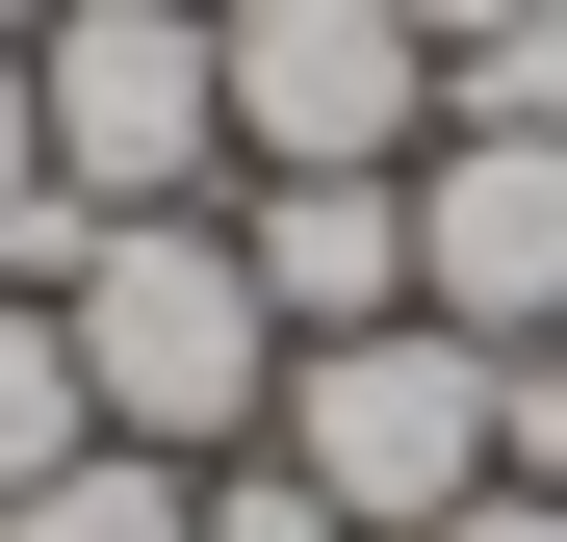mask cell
Returning a JSON list of instances; mask_svg holds the SVG:
<instances>
[{"mask_svg": "<svg viewBox=\"0 0 567 542\" xmlns=\"http://www.w3.org/2000/svg\"><path fill=\"white\" fill-rule=\"evenodd\" d=\"M233 78V181H336V155H439V52L388 0H207Z\"/></svg>", "mask_w": 567, "mask_h": 542, "instance_id": "obj_4", "label": "cell"}, {"mask_svg": "<svg viewBox=\"0 0 567 542\" xmlns=\"http://www.w3.org/2000/svg\"><path fill=\"white\" fill-rule=\"evenodd\" d=\"M413 310L439 336H567V130H439L413 155Z\"/></svg>", "mask_w": 567, "mask_h": 542, "instance_id": "obj_5", "label": "cell"}, {"mask_svg": "<svg viewBox=\"0 0 567 542\" xmlns=\"http://www.w3.org/2000/svg\"><path fill=\"white\" fill-rule=\"evenodd\" d=\"M439 130H567V0H516L491 52H439Z\"/></svg>", "mask_w": 567, "mask_h": 542, "instance_id": "obj_9", "label": "cell"}, {"mask_svg": "<svg viewBox=\"0 0 567 542\" xmlns=\"http://www.w3.org/2000/svg\"><path fill=\"white\" fill-rule=\"evenodd\" d=\"M27 130H52V233L207 207V181H233V78H207V0H52V27H27Z\"/></svg>", "mask_w": 567, "mask_h": 542, "instance_id": "obj_2", "label": "cell"}, {"mask_svg": "<svg viewBox=\"0 0 567 542\" xmlns=\"http://www.w3.org/2000/svg\"><path fill=\"white\" fill-rule=\"evenodd\" d=\"M258 466H310L361 542L464 517V491H491V336H439V310H388V336H284V413H258Z\"/></svg>", "mask_w": 567, "mask_h": 542, "instance_id": "obj_3", "label": "cell"}, {"mask_svg": "<svg viewBox=\"0 0 567 542\" xmlns=\"http://www.w3.org/2000/svg\"><path fill=\"white\" fill-rule=\"evenodd\" d=\"M78 439H104V413H78V310H52V285H0V491H52Z\"/></svg>", "mask_w": 567, "mask_h": 542, "instance_id": "obj_8", "label": "cell"}, {"mask_svg": "<svg viewBox=\"0 0 567 542\" xmlns=\"http://www.w3.org/2000/svg\"><path fill=\"white\" fill-rule=\"evenodd\" d=\"M207 542H361V517H336L310 466H207Z\"/></svg>", "mask_w": 567, "mask_h": 542, "instance_id": "obj_11", "label": "cell"}, {"mask_svg": "<svg viewBox=\"0 0 567 542\" xmlns=\"http://www.w3.org/2000/svg\"><path fill=\"white\" fill-rule=\"evenodd\" d=\"M388 27H413V52H491V27H516V0H388Z\"/></svg>", "mask_w": 567, "mask_h": 542, "instance_id": "obj_14", "label": "cell"}, {"mask_svg": "<svg viewBox=\"0 0 567 542\" xmlns=\"http://www.w3.org/2000/svg\"><path fill=\"white\" fill-rule=\"evenodd\" d=\"M27 285L78 310V413H104V439H155V466H258V413H284V310H258L233 207H130V233H52Z\"/></svg>", "mask_w": 567, "mask_h": 542, "instance_id": "obj_1", "label": "cell"}, {"mask_svg": "<svg viewBox=\"0 0 567 542\" xmlns=\"http://www.w3.org/2000/svg\"><path fill=\"white\" fill-rule=\"evenodd\" d=\"M27 27H52V0H0V52H27Z\"/></svg>", "mask_w": 567, "mask_h": 542, "instance_id": "obj_15", "label": "cell"}, {"mask_svg": "<svg viewBox=\"0 0 567 542\" xmlns=\"http://www.w3.org/2000/svg\"><path fill=\"white\" fill-rule=\"evenodd\" d=\"M233 258L284 336H388L413 310V155H336V181H233Z\"/></svg>", "mask_w": 567, "mask_h": 542, "instance_id": "obj_6", "label": "cell"}, {"mask_svg": "<svg viewBox=\"0 0 567 542\" xmlns=\"http://www.w3.org/2000/svg\"><path fill=\"white\" fill-rule=\"evenodd\" d=\"M413 542H567V517H542V491H464V517H413Z\"/></svg>", "mask_w": 567, "mask_h": 542, "instance_id": "obj_13", "label": "cell"}, {"mask_svg": "<svg viewBox=\"0 0 567 542\" xmlns=\"http://www.w3.org/2000/svg\"><path fill=\"white\" fill-rule=\"evenodd\" d=\"M0 258H52V130H27V52H0Z\"/></svg>", "mask_w": 567, "mask_h": 542, "instance_id": "obj_12", "label": "cell"}, {"mask_svg": "<svg viewBox=\"0 0 567 542\" xmlns=\"http://www.w3.org/2000/svg\"><path fill=\"white\" fill-rule=\"evenodd\" d=\"M0 542H207V466H155V439H78L52 491H0Z\"/></svg>", "mask_w": 567, "mask_h": 542, "instance_id": "obj_7", "label": "cell"}, {"mask_svg": "<svg viewBox=\"0 0 567 542\" xmlns=\"http://www.w3.org/2000/svg\"><path fill=\"white\" fill-rule=\"evenodd\" d=\"M491 491H542V517H567V336H516V361H491Z\"/></svg>", "mask_w": 567, "mask_h": 542, "instance_id": "obj_10", "label": "cell"}]
</instances>
